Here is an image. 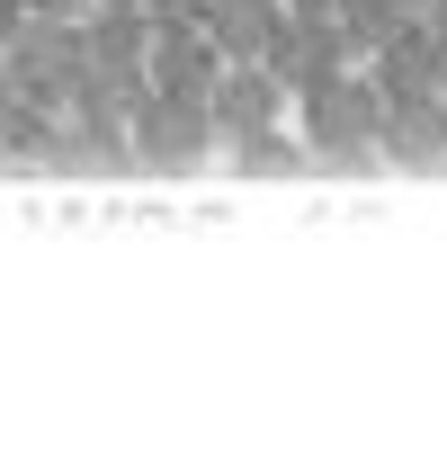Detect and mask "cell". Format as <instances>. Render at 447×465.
I'll use <instances>...</instances> for the list:
<instances>
[{
	"label": "cell",
	"mask_w": 447,
	"mask_h": 465,
	"mask_svg": "<svg viewBox=\"0 0 447 465\" xmlns=\"http://www.w3.org/2000/svg\"><path fill=\"white\" fill-rule=\"evenodd\" d=\"M295 108H304V143H313L323 162H367V153H385V108L393 99H385V81L358 72V63L332 72L323 90H304Z\"/></svg>",
	"instance_id": "1"
},
{
	"label": "cell",
	"mask_w": 447,
	"mask_h": 465,
	"mask_svg": "<svg viewBox=\"0 0 447 465\" xmlns=\"http://www.w3.org/2000/svg\"><path fill=\"white\" fill-rule=\"evenodd\" d=\"M224 134L215 99H188V90H144L134 99V162H153V171H197V162H215Z\"/></svg>",
	"instance_id": "2"
},
{
	"label": "cell",
	"mask_w": 447,
	"mask_h": 465,
	"mask_svg": "<svg viewBox=\"0 0 447 465\" xmlns=\"http://www.w3.org/2000/svg\"><path fill=\"white\" fill-rule=\"evenodd\" d=\"M260 63H269L286 90L304 99V90H323L332 72H349V63H358V45H349V27H340V18H304V9H286Z\"/></svg>",
	"instance_id": "3"
},
{
	"label": "cell",
	"mask_w": 447,
	"mask_h": 465,
	"mask_svg": "<svg viewBox=\"0 0 447 465\" xmlns=\"http://www.w3.org/2000/svg\"><path fill=\"white\" fill-rule=\"evenodd\" d=\"M367 72L385 81V99L447 90V36H439V18H430V9H421V18H402V36H385V45L367 54Z\"/></svg>",
	"instance_id": "4"
},
{
	"label": "cell",
	"mask_w": 447,
	"mask_h": 465,
	"mask_svg": "<svg viewBox=\"0 0 447 465\" xmlns=\"http://www.w3.org/2000/svg\"><path fill=\"white\" fill-rule=\"evenodd\" d=\"M385 153L402 162V171H447V90L393 99L385 108Z\"/></svg>",
	"instance_id": "5"
},
{
	"label": "cell",
	"mask_w": 447,
	"mask_h": 465,
	"mask_svg": "<svg viewBox=\"0 0 447 465\" xmlns=\"http://www.w3.org/2000/svg\"><path fill=\"white\" fill-rule=\"evenodd\" d=\"M286 90L269 63H224V81H215V116H224V134H260V125H278L286 116Z\"/></svg>",
	"instance_id": "6"
},
{
	"label": "cell",
	"mask_w": 447,
	"mask_h": 465,
	"mask_svg": "<svg viewBox=\"0 0 447 465\" xmlns=\"http://www.w3.org/2000/svg\"><path fill=\"white\" fill-rule=\"evenodd\" d=\"M278 18H286V0H215V9H206V27H215V45L233 63H260V54H269Z\"/></svg>",
	"instance_id": "7"
},
{
	"label": "cell",
	"mask_w": 447,
	"mask_h": 465,
	"mask_svg": "<svg viewBox=\"0 0 447 465\" xmlns=\"http://www.w3.org/2000/svg\"><path fill=\"white\" fill-rule=\"evenodd\" d=\"M304 134H278V125H260V134H233V171H251V179H286V171H304Z\"/></svg>",
	"instance_id": "8"
},
{
	"label": "cell",
	"mask_w": 447,
	"mask_h": 465,
	"mask_svg": "<svg viewBox=\"0 0 447 465\" xmlns=\"http://www.w3.org/2000/svg\"><path fill=\"white\" fill-rule=\"evenodd\" d=\"M18 9H36V18H90L99 0H18Z\"/></svg>",
	"instance_id": "9"
},
{
	"label": "cell",
	"mask_w": 447,
	"mask_h": 465,
	"mask_svg": "<svg viewBox=\"0 0 447 465\" xmlns=\"http://www.w3.org/2000/svg\"><path fill=\"white\" fill-rule=\"evenodd\" d=\"M286 9H304V18H349V0H286Z\"/></svg>",
	"instance_id": "10"
},
{
	"label": "cell",
	"mask_w": 447,
	"mask_h": 465,
	"mask_svg": "<svg viewBox=\"0 0 447 465\" xmlns=\"http://www.w3.org/2000/svg\"><path fill=\"white\" fill-rule=\"evenodd\" d=\"M430 18H439V36H447V0H439V9H430Z\"/></svg>",
	"instance_id": "11"
},
{
	"label": "cell",
	"mask_w": 447,
	"mask_h": 465,
	"mask_svg": "<svg viewBox=\"0 0 447 465\" xmlns=\"http://www.w3.org/2000/svg\"><path fill=\"white\" fill-rule=\"evenodd\" d=\"M125 9H153V0H125Z\"/></svg>",
	"instance_id": "12"
},
{
	"label": "cell",
	"mask_w": 447,
	"mask_h": 465,
	"mask_svg": "<svg viewBox=\"0 0 447 465\" xmlns=\"http://www.w3.org/2000/svg\"><path fill=\"white\" fill-rule=\"evenodd\" d=\"M412 9H439V0H412Z\"/></svg>",
	"instance_id": "13"
}]
</instances>
